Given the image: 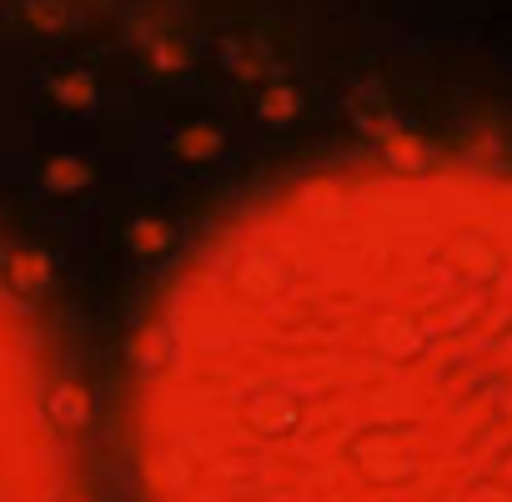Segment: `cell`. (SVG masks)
Segmentation results:
<instances>
[{
  "label": "cell",
  "mask_w": 512,
  "mask_h": 502,
  "mask_svg": "<svg viewBox=\"0 0 512 502\" xmlns=\"http://www.w3.org/2000/svg\"><path fill=\"white\" fill-rule=\"evenodd\" d=\"M31 16H36L41 26H61V21H66V16H61V6H51V0H36Z\"/></svg>",
  "instance_id": "8fae6325"
},
{
  "label": "cell",
  "mask_w": 512,
  "mask_h": 502,
  "mask_svg": "<svg viewBox=\"0 0 512 502\" xmlns=\"http://www.w3.org/2000/svg\"><path fill=\"white\" fill-rule=\"evenodd\" d=\"M131 357L146 502H512V171L267 191Z\"/></svg>",
  "instance_id": "6da1fadb"
},
{
  "label": "cell",
  "mask_w": 512,
  "mask_h": 502,
  "mask_svg": "<svg viewBox=\"0 0 512 502\" xmlns=\"http://www.w3.org/2000/svg\"><path fill=\"white\" fill-rule=\"evenodd\" d=\"M56 96H61L66 106H86V101H91V81H86V76H66V81H56Z\"/></svg>",
  "instance_id": "ba28073f"
},
{
  "label": "cell",
  "mask_w": 512,
  "mask_h": 502,
  "mask_svg": "<svg viewBox=\"0 0 512 502\" xmlns=\"http://www.w3.org/2000/svg\"><path fill=\"white\" fill-rule=\"evenodd\" d=\"M46 181H51V186H61V191H71V186H86V166H81V161H71V156H61V161H51Z\"/></svg>",
  "instance_id": "8992f818"
},
{
  "label": "cell",
  "mask_w": 512,
  "mask_h": 502,
  "mask_svg": "<svg viewBox=\"0 0 512 502\" xmlns=\"http://www.w3.org/2000/svg\"><path fill=\"white\" fill-rule=\"evenodd\" d=\"M216 146H221L216 126H191L186 136H176V151H181V156H211Z\"/></svg>",
  "instance_id": "5b68a950"
},
{
  "label": "cell",
  "mask_w": 512,
  "mask_h": 502,
  "mask_svg": "<svg viewBox=\"0 0 512 502\" xmlns=\"http://www.w3.org/2000/svg\"><path fill=\"white\" fill-rule=\"evenodd\" d=\"M41 277H46L41 257H16V282H21V287H36Z\"/></svg>",
  "instance_id": "30bf717a"
},
{
  "label": "cell",
  "mask_w": 512,
  "mask_h": 502,
  "mask_svg": "<svg viewBox=\"0 0 512 502\" xmlns=\"http://www.w3.org/2000/svg\"><path fill=\"white\" fill-rule=\"evenodd\" d=\"M151 61H156L161 71H176V66H186V51H181L176 41H161V46L151 51Z\"/></svg>",
  "instance_id": "9c48e42d"
},
{
  "label": "cell",
  "mask_w": 512,
  "mask_h": 502,
  "mask_svg": "<svg viewBox=\"0 0 512 502\" xmlns=\"http://www.w3.org/2000/svg\"><path fill=\"white\" fill-rule=\"evenodd\" d=\"M256 111H262L267 121H292V116H297V91H292V86H272Z\"/></svg>",
  "instance_id": "277c9868"
},
{
  "label": "cell",
  "mask_w": 512,
  "mask_h": 502,
  "mask_svg": "<svg viewBox=\"0 0 512 502\" xmlns=\"http://www.w3.org/2000/svg\"><path fill=\"white\" fill-rule=\"evenodd\" d=\"M131 246L136 251H161L166 246V226L161 221H136L131 226Z\"/></svg>",
  "instance_id": "52a82bcc"
},
{
  "label": "cell",
  "mask_w": 512,
  "mask_h": 502,
  "mask_svg": "<svg viewBox=\"0 0 512 502\" xmlns=\"http://www.w3.org/2000/svg\"><path fill=\"white\" fill-rule=\"evenodd\" d=\"M382 166H392V171H427V166H432V151H427L417 136L392 131L387 146H382Z\"/></svg>",
  "instance_id": "3957f363"
},
{
  "label": "cell",
  "mask_w": 512,
  "mask_h": 502,
  "mask_svg": "<svg viewBox=\"0 0 512 502\" xmlns=\"http://www.w3.org/2000/svg\"><path fill=\"white\" fill-rule=\"evenodd\" d=\"M86 422V397L46 377L21 302L0 287V502H91L76 492L66 432Z\"/></svg>",
  "instance_id": "7a4b0ae2"
}]
</instances>
